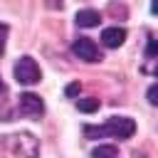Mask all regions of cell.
Masks as SVG:
<instances>
[{
	"label": "cell",
	"mask_w": 158,
	"mask_h": 158,
	"mask_svg": "<svg viewBox=\"0 0 158 158\" xmlns=\"http://www.w3.org/2000/svg\"><path fill=\"white\" fill-rule=\"evenodd\" d=\"M136 133V121L128 116H111L104 126H84V136L89 138H131Z\"/></svg>",
	"instance_id": "1"
},
{
	"label": "cell",
	"mask_w": 158,
	"mask_h": 158,
	"mask_svg": "<svg viewBox=\"0 0 158 158\" xmlns=\"http://www.w3.org/2000/svg\"><path fill=\"white\" fill-rule=\"evenodd\" d=\"M0 146L20 158H37L40 156V141L32 133H10V136H0Z\"/></svg>",
	"instance_id": "2"
},
{
	"label": "cell",
	"mask_w": 158,
	"mask_h": 158,
	"mask_svg": "<svg viewBox=\"0 0 158 158\" xmlns=\"http://www.w3.org/2000/svg\"><path fill=\"white\" fill-rule=\"evenodd\" d=\"M15 79H17V84H25V86H32V84H37L40 81V67H37V62L32 59V57H20L17 62H15Z\"/></svg>",
	"instance_id": "3"
},
{
	"label": "cell",
	"mask_w": 158,
	"mask_h": 158,
	"mask_svg": "<svg viewBox=\"0 0 158 158\" xmlns=\"http://www.w3.org/2000/svg\"><path fill=\"white\" fill-rule=\"evenodd\" d=\"M17 111H20L25 118H32V121H37V118L44 114V104H42V99H40L37 94L27 91V94H20V101H17Z\"/></svg>",
	"instance_id": "4"
},
{
	"label": "cell",
	"mask_w": 158,
	"mask_h": 158,
	"mask_svg": "<svg viewBox=\"0 0 158 158\" xmlns=\"http://www.w3.org/2000/svg\"><path fill=\"white\" fill-rule=\"evenodd\" d=\"M72 52H74L81 62H99V59H101L96 42H94V40H89V37H77V40H74V44H72Z\"/></svg>",
	"instance_id": "5"
},
{
	"label": "cell",
	"mask_w": 158,
	"mask_h": 158,
	"mask_svg": "<svg viewBox=\"0 0 158 158\" xmlns=\"http://www.w3.org/2000/svg\"><path fill=\"white\" fill-rule=\"evenodd\" d=\"M123 40H126V30H123V27H118V25L106 27V30L101 32V42H104V47H109V49L121 47V44H123Z\"/></svg>",
	"instance_id": "6"
},
{
	"label": "cell",
	"mask_w": 158,
	"mask_h": 158,
	"mask_svg": "<svg viewBox=\"0 0 158 158\" xmlns=\"http://www.w3.org/2000/svg\"><path fill=\"white\" fill-rule=\"evenodd\" d=\"M74 20H77L79 27H96V25L101 22V15H99L96 10H91V7H86V10H79Z\"/></svg>",
	"instance_id": "7"
},
{
	"label": "cell",
	"mask_w": 158,
	"mask_h": 158,
	"mask_svg": "<svg viewBox=\"0 0 158 158\" xmlns=\"http://www.w3.org/2000/svg\"><path fill=\"white\" fill-rule=\"evenodd\" d=\"M91 158H118V148L116 146H96L91 151Z\"/></svg>",
	"instance_id": "8"
},
{
	"label": "cell",
	"mask_w": 158,
	"mask_h": 158,
	"mask_svg": "<svg viewBox=\"0 0 158 158\" xmlns=\"http://www.w3.org/2000/svg\"><path fill=\"white\" fill-rule=\"evenodd\" d=\"M77 109H79V111H84V114H94V111L99 109V99H94V96L79 99V101H77Z\"/></svg>",
	"instance_id": "9"
},
{
	"label": "cell",
	"mask_w": 158,
	"mask_h": 158,
	"mask_svg": "<svg viewBox=\"0 0 158 158\" xmlns=\"http://www.w3.org/2000/svg\"><path fill=\"white\" fill-rule=\"evenodd\" d=\"M146 57H151V59L158 57V37L148 40V44H146Z\"/></svg>",
	"instance_id": "10"
},
{
	"label": "cell",
	"mask_w": 158,
	"mask_h": 158,
	"mask_svg": "<svg viewBox=\"0 0 158 158\" xmlns=\"http://www.w3.org/2000/svg\"><path fill=\"white\" fill-rule=\"evenodd\" d=\"M146 96H148V101H151L153 106H158V84H151L148 91H146Z\"/></svg>",
	"instance_id": "11"
},
{
	"label": "cell",
	"mask_w": 158,
	"mask_h": 158,
	"mask_svg": "<svg viewBox=\"0 0 158 158\" xmlns=\"http://www.w3.org/2000/svg\"><path fill=\"white\" fill-rule=\"evenodd\" d=\"M5 42H7V25L0 22V57H2V52H5Z\"/></svg>",
	"instance_id": "12"
},
{
	"label": "cell",
	"mask_w": 158,
	"mask_h": 158,
	"mask_svg": "<svg viewBox=\"0 0 158 158\" xmlns=\"http://www.w3.org/2000/svg\"><path fill=\"white\" fill-rule=\"evenodd\" d=\"M74 94H79V84H69L67 86V96H74Z\"/></svg>",
	"instance_id": "13"
},
{
	"label": "cell",
	"mask_w": 158,
	"mask_h": 158,
	"mask_svg": "<svg viewBox=\"0 0 158 158\" xmlns=\"http://www.w3.org/2000/svg\"><path fill=\"white\" fill-rule=\"evenodd\" d=\"M151 12H153V15H158V0H156V2H151Z\"/></svg>",
	"instance_id": "14"
},
{
	"label": "cell",
	"mask_w": 158,
	"mask_h": 158,
	"mask_svg": "<svg viewBox=\"0 0 158 158\" xmlns=\"http://www.w3.org/2000/svg\"><path fill=\"white\" fill-rule=\"evenodd\" d=\"M0 91H5V84H2V77H0Z\"/></svg>",
	"instance_id": "15"
},
{
	"label": "cell",
	"mask_w": 158,
	"mask_h": 158,
	"mask_svg": "<svg viewBox=\"0 0 158 158\" xmlns=\"http://www.w3.org/2000/svg\"><path fill=\"white\" fill-rule=\"evenodd\" d=\"M156 74H158V67H156Z\"/></svg>",
	"instance_id": "16"
}]
</instances>
